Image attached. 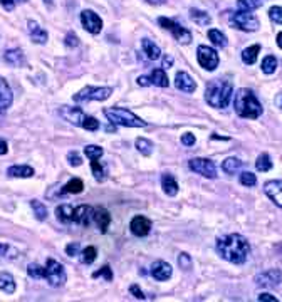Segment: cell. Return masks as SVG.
Instances as JSON below:
<instances>
[{
  "mask_svg": "<svg viewBox=\"0 0 282 302\" xmlns=\"http://www.w3.org/2000/svg\"><path fill=\"white\" fill-rule=\"evenodd\" d=\"M149 4H153V5H160V4H163L165 0H148Z\"/></svg>",
  "mask_w": 282,
  "mask_h": 302,
  "instance_id": "obj_61",
  "label": "cell"
},
{
  "mask_svg": "<svg viewBox=\"0 0 282 302\" xmlns=\"http://www.w3.org/2000/svg\"><path fill=\"white\" fill-rule=\"evenodd\" d=\"M148 79H149V82L155 84V86H158V88H168V84H170L165 69H155V71H151V74H149Z\"/></svg>",
  "mask_w": 282,
  "mask_h": 302,
  "instance_id": "obj_27",
  "label": "cell"
},
{
  "mask_svg": "<svg viewBox=\"0 0 282 302\" xmlns=\"http://www.w3.org/2000/svg\"><path fill=\"white\" fill-rule=\"evenodd\" d=\"M0 291L5 294L15 292V281L9 272H0Z\"/></svg>",
  "mask_w": 282,
  "mask_h": 302,
  "instance_id": "obj_26",
  "label": "cell"
},
{
  "mask_svg": "<svg viewBox=\"0 0 282 302\" xmlns=\"http://www.w3.org/2000/svg\"><path fill=\"white\" fill-rule=\"evenodd\" d=\"M93 210L88 205H79V207L74 208V215H73V222L79 223L82 227H89L93 222Z\"/></svg>",
  "mask_w": 282,
  "mask_h": 302,
  "instance_id": "obj_15",
  "label": "cell"
},
{
  "mask_svg": "<svg viewBox=\"0 0 282 302\" xmlns=\"http://www.w3.org/2000/svg\"><path fill=\"white\" fill-rule=\"evenodd\" d=\"M82 190H84L82 180H79V178H73V180H69L68 183H66V185L62 186L61 195H64V193H81Z\"/></svg>",
  "mask_w": 282,
  "mask_h": 302,
  "instance_id": "obj_31",
  "label": "cell"
},
{
  "mask_svg": "<svg viewBox=\"0 0 282 302\" xmlns=\"http://www.w3.org/2000/svg\"><path fill=\"white\" fill-rule=\"evenodd\" d=\"M277 46L282 49V32H279V34H277Z\"/></svg>",
  "mask_w": 282,
  "mask_h": 302,
  "instance_id": "obj_60",
  "label": "cell"
},
{
  "mask_svg": "<svg viewBox=\"0 0 282 302\" xmlns=\"http://www.w3.org/2000/svg\"><path fill=\"white\" fill-rule=\"evenodd\" d=\"M66 46L68 47H77L79 46V39H77V35L69 32L68 35H66Z\"/></svg>",
  "mask_w": 282,
  "mask_h": 302,
  "instance_id": "obj_49",
  "label": "cell"
},
{
  "mask_svg": "<svg viewBox=\"0 0 282 302\" xmlns=\"http://www.w3.org/2000/svg\"><path fill=\"white\" fill-rule=\"evenodd\" d=\"M233 107H235V113L238 116L245 119H257L262 114V104L257 101L255 94L247 88L238 89L235 93Z\"/></svg>",
  "mask_w": 282,
  "mask_h": 302,
  "instance_id": "obj_2",
  "label": "cell"
},
{
  "mask_svg": "<svg viewBox=\"0 0 282 302\" xmlns=\"http://www.w3.org/2000/svg\"><path fill=\"white\" fill-rule=\"evenodd\" d=\"M242 168V161L238 158H227L224 163H222V170L229 175H233L235 171H238Z\"/></svg>",
  "mask_w": 282,
  "mask_h": 302,
  "instance_id": "obj_32",
  "label": "cell"
},
{
  "mask_svg": "<svg viewBox=\"0 0 282 302\" xmlns=\"http://www.w3.org/2000/svg\"><path fill=\"white\" fill-rule=\"evenodd\" d=\"M56 215L57 220L62 223H69L73 222V215H74V208L71 205H61V207L56 208Z\"/></svg>",
  "mask_w": 282,
  "mask_h": 302,
  "instance_id": "obj_29",
  "label": "cell"
},
{
  "mask_svg": "<svg viewBox=\"0 0 282 302\" xmlns=\"http://www.w3.org/2000/svg\"><path fill=\"white\" fill-rule=\"evenodd\" d=\"M79 242H74V244H69L68 247H66V253H68L69 257H74L79 253Z\"/></svg>",
  "mask_w": 282,
  "mask_h": 302,
  "instance_id": "obj_50",
  "label": "cell"
},
{
  "mask_svg": "<svg viewBox=\"0 0 282 302\" xmlns=\"http://www.w3.org/2000/svg\"><path fill=\"white\" fill-rule=\"evenodd\" d=\"M84 153H86V156L89 160L94 161V160H99L101 156H103L104 149L101 146H96V144H88V146L84 148Z\"/></svg>",
  "mask_w": 282,
  "mask_h": 302,
  "instance_id": "obj_38",
  "label": "cell"
},
{
  "mask_svg": "<svg viewBox=\"0 0 282 302\" xmlns=\"http://www.w3.org/2000/svg\"><path fill=\"white\" fill-rule=\"evenodd\" d=\"M93 222L98 225V228L103 233L107 232V227H110V223H111V215H110V211H107L106 208H94L93 210Z\"/></svg>",
  "mask_w": 282,
  "mask_h": 302,
  "instance_id": "obj_18",
  "label": "cell"
},
{
  "mask_svg": "<svg viewBox=\"0 0 282 302\" xmlns=\"http://www.w3.org/2000/svg\"><path fill=\"white\" fill-rule=\"evenodd\" d=\"M19 2H26V0H19Z\"/></svg>",
  "mask_w": 282,
  "mask_h": 302,
  "instance_id": "obj_62",
  "label": "cell"
},
{
  "mask_svg": "<svg viewBox=\"0 0 282 302\" xmlns=\"http://www.w3.org/2000/svg\"><path fill=\"white\" fill-rule=\"evenodd\" d=\"M81 128L88 130V131H98L99 130V121L96 118H93V116H86L82 121Z\"/></svg>",
  "mask_w": 282,
  "mask_h": 302,
  "instance_id": "obj_42",
  "label": "cell"
},
{
  "mask_svg": "<svg viewBox=\"0 0 282 302\" xmlns=\"http://www.w3.org/2000/svg\"><path fill=\"white\" fill-rule=\"evenodd\" d=\"M0 5L5 9V10H14V7H15V0H0Z\"/></svg>",
  "mask_w": 282,
  "mask_h": 302,
  "instance_id": "obj_53",
  "label": "cell"
},
{
  "mask_svg": "<svg viewBox=\"0 0 282 302\" xmlns=\"http://www.w3.org/2000/svg\"><path fill=\"white\" fill-rule=\"evenodd\" d=\"M129 292L133 294L136 299H145V294H143V292L140 291V287H138L136 284H135V286H131V287H129Z\"/></svg>",
  "mask_w": 282,
  "mask_h": 302,
  "instance_id": "obj_52",
  "label": "cell"
},
{
  "mask_svg": "<svg viewBox=\"0 0 282 302\" xmlns=\"http://www.w3.org/2000/svg\"><path fill=\"white\" fill-rule=\"evenodd\" d=\"M269 19L275 24H282V7H271V10H269Z\"/></svg>",
  "mask_w": 282,
  "mask_h": 302,
  "instance_id": "obj_46",
  "label": "cell"
},
{
  "mask_svg": "<svg viewBox=\"0 0 282 302\" xmlns=\"http://www.w3.org/2000/svg\"><path fill=\"white\" fill-rule=\"evenodd\" d=\"M277 69V59L274 56H267L264 57L262 60V72H266V74H272Z\"/></svg>",
  "mask_w": 282,
  "mask_h": 302,
  "instance_id": "obj_39",
  "label": "cell"
},
{
  "mask_svg": "<svg viewBox=\"0 0 282 302\" xmlns=\"http://www.w3.org/2000/svg\"><path fill=\"white\" fill-rule=\"evenodd\" d=\"M232 82L227 79H212L207 84L205 89V99L212 107L224 110L229 106L232 98Z\"/></svg>",
  "mask_w": 282,
  "mask_h": 302,
  "instance_id": "obj_3",
  "label": "cell"
},
{
  "mask_svg": "<svg viewBox=\"0 0 282 302\" xmlns=\"http://www.w3.org/2000/svg\"><path fill=\"white\" fill-rule=\"evenodd\" d=\"M241 183H242L244 186H255V183H257L255 175L250 173V171H244V173L241 175Z\"/></svg>",
  "mask_w": 282,
  "mask_h": 302,
  "instance_id": "obj_44",
  "label": "cell"
},
{
  "mask_svg": "<svg viewBox=\"0 0 282 302\" xmlns=\"http://www.w3.org/2000/svg\"><path fill=\"white\" fill-rule=\"evenodd\" d=\"M104 116L110 123L126 126V128H145L146 126V121L138 118L136 114H133L129 110H124V107H107V110H104Z\"/></svg>",
  "mask_w": 282,
  "mask_h": 302,
  "instance_id": "obj_4",
  "label": "cell"
},
{
  "mask_svg": "<svg viewBox=\"0 0 282 302\" xmlns=\"http://www.w3.org/2000/svg\"><path fill=\"white\" fill-rule=\"evenodd\" d=\"M171 274H173L171 265L165 261H157L151 265V275L157 281H168L171 277Z\"/></svg>",
  "mask_w": 282,
  "mask_h": 302,
  "instance_id": "obj_17",
  "label": "cell"
},
{
  "mask_svg": "<svg viewBox=\"0 0 282 302\" xmlns=\"http://www.w3.org/2000/svg\"><path fill=\"white\" fill-rule=\"evenodd\" d=\"M42 279H46L51 287H61L66 284V270L62 264L56 262L54 258H47L46 267L42 270Z\"/></svg>",
  "mask_w": 282,
  "mask_h": 302,
  "instance_id": "obj_5",
  "label": "cell"
},
{
  "mask_svg": "<svg viewBox=\"0 0 282 302\" xmlns=\"http://www.w3.org/2000/svg\"><path fill=\"white\" fill-rule=\"evenodd\" d=\"M129 228H131V232L136 235V237H145V235H148L149 230H151V222H149L146 217L138 215V217H135L133 220H131Z\"/></svg>",
  "mask_w": 282,
  "mask_h": 302,
  "instance_id": "obj_14",
  "label": "cell"
},
{
  "mask_svg": "<svg viewBox=\"0 0 282 302\" xmlns=\"http://www.w3.org/2000/svg\"><path fill=\"white\" fill-rule=\"evenodd\" d=\"M12 101H14V94H12V89L7 84V81L4 77H0V111L9 110Z\"/></svg>",
  "mask_w": 282,
  "mask_h": 302,
  "instance_id": "obj_20",
  "label": "cell"
},
{
  "mask_svg": "<svg viewBox=\"0 0 282 302\" xmlns=\"http://www.w3.org/2000/svg\"><path fill=\"white\" fill-rule=\"evenodd\" d=\"M188 166L191 171L202 175L205 178H217V170H215V163L207 158H193L188 161Z\"/></svg>",
  "mask_w": 282,
  "mask_h": 302,
  "instance_id": "obj_10",
  "label": "cell"
},
{
  "mask_svg": "<svg viewBox=\"0 0 282 302\" xmlns=\"http://www.w3.org/2000/svg\"><path fill=\"white\" fill-rule=\"evenodd\" d=\"M161 186H163V191L166 193L168 197H175L177 193H178V183H177V180L171 177V175H163L161 177Z\"/></svg>",
  "mask_w": 282,
  "mask_h": 302,
  "instance_id": "obj_25",
  "label": "cell"
},
{
  "mask_svg": "<svg viewBox=\"0 0 282 302\" xmlns=\"http://www.w3.org/2000/svg\"><path fill=\"white\" fill-rule=\"evenodd\" d=\"M96 255H98L96 247H86V249L81 252V261L82 264H93L96 261Z\"/></svg>",
  "mask_w": 282,
  "mask_h": 302,
  "instance_id": "obj_40",
  "label": "cell"
},
{
  "mask_svg": "<svg viewBox=\"0 0 282 302\" xmlns=\"http://www.w3.org/2000/svg\"><path fill=\"white\" fill-rule=\"evenodd\" d=\"M264 191L271 200L282 208V180H271L264 185Z\"/></svg>",
  "mask_w": 282,
  "mask_h": 302,
  "instance_id": "obj_13",
  "label": "cell"
},
{
  "mask_svg": "<svg viewBox=\"0 0 282 302\" xmlns=\"http://www.w3.org/2000/svg\"><path fill=\"white\" fill-rule=\"evenodd\" d=\"M136 148H138V151H140L141 155H145V156H149L153 153V143L149 141V140H146V138H138L136 140Z\"/></svg>",
  "mask_w": 282,
  "mask_h": 302,
  "instance_id": "obj_35",
  "label": "cell"
},
{
  "mask_svg": "<svg viewBox=\"0 0 282 302\" xmlns=\"http://www.w3.org/2000/svg\"><path fill=\"white\" fill-rule=\"evenodd\" d=\"M104 277V279L107 281V282H111L113 281V272H111V267L110 265H103V267H101L99 270H96L94 274H93V277L96 279V277Z\"/></svg>",
  "mask_w": 282,
  "mask_h": 302,
  "instance_id": "obj_45",
  "label": "cell"
},
{
  "mask_svg": "<svg viewBox=\"0 0 282 302\" xmlns=\"http://www.w3.org/2000/svg\"><path fill=\"white\" fill-rule=\"evenodd\" d=\"M7 175L12 178H31L34 177V168L27 165H14L7 170Z\"/></svg>",
  "mask_w": 282,
  "mask_h": 302,
  "instance_id": "obj_22",
  "label": "cell"
},
{
  "mask_svg": "<svg viewBox=\"0 0 282 302\" xmlns=\"http://www.w3.org/2000/svg\"><path fill=\"white\" fill-rule=\"evenodd\" d=\"M9 252V245L5 244H0V255H5V253Z\"/></svg>",
  "mask_w": 282,
  "mask_h": 302,
  "instance_id": "obj_59",
  "label": "cell"
},
{
  "mask_svg": "<svg viewBox=\"0 0 282 302\" xmlns=\"http://www.w3.org/2000/svg\"><path fill=\"white\" fill-rule=\"evenodd\" d=\"M4 59H5V62H7L9 66H12V68H20V66L26 62V60H24V54H22L20 49L7 51V52H5Z\"/></svg>",
  "mask_w": 282,
  "mask_h": 302,
  "instance_id": "obj_24",
  "label": "cell"
},
{
  "mask_svg": "<svg viewBox=\"0 0 282 302\" xmlns=\"http://www.w3.org/2000/svg\"><path fill=\"white\" fill-rule=\"evenodd\" d=\"M261 52V46L259 44H255V46H250L247 47V49H244L242 51V60L245 64H254L255 60H257V54Z\"/></svg>",
  "mask_w": 282,
  "mask_h": 302,
  "instance_id": "obj_30",
  "label": "cell"
},
{
  "mask_svg": "<svg viewBox=\"0 0 282 302\" xmlns=\"http://www.w3.org/2000/svg\"><path fill=\"white\" fill-rule=\"evenodd\" d=\"M113 94L111 88H84L79 93H76L73 96V99L76 102H84V101H106Z\"/></svg>",
  "mask_w": 282,
  "mask_h": 302,
  "instance_id": "obj_7",
  "label": "cell"
},
{
  "mask_svg": "<svg viewBox=\"0 0 282 302\" xmlns=\"http://www.w3.org/2000/svg\"><path fill=\"white\" fill-rule=\"evenodd\" d=\"M81 24H82V27L91 34H99L101 29H103V20H101V17L93 10H82Z\"/></svg>",
  "mask_w": 282,
  "mask_h": 302,
  "instance_id": "obj_11",
  "label": "cell"
},
{
  "mask_svg": "<svg viewBox=\"0 0 282 302\" xmlns=\"http://www.w3.org/2000/svg\"><path fill=\"white\" fill-rule=\"evenodd\" d=\"M31 207H32V210H34V215H35V219L37 220H46L47 219V207L42 202H39V200H32L31 202Z\"/></svg>",
  "mask_w": 282,
  "mask_h": 302,
  "instance_id": "obj_34",
  "label": "cell"
},
{
  "mask_svg": "<svg viewBox=\"0 0 282 302\" xmlns=\"http://www.w3.org/2000/svg\"><path fill=\"white\" fill-rule=\"evenodd\" d=\"M59 113H61V116L69 121V123H73L76 126H81L84 118H86V114H84L79 107H71V106H61V110H59Z\"/></svg>",
  "mask_w": 282,
  "mask_h": 302,
  "instance_id": "obj_16",
  "label": "cell"
},
{
  "mask_svg": "<svg viewBox=\"0 0 282 302\" xmlns=\"http://www.w3.org/2000/svg\"><path fill=\"white\" fill-rule=\"evenodd\" d=\"M42 270H44V267H40L39 264H29L27 274L29 277H32V279H42Z\"/></svg>",
  "mask_w": 282,
  "mask_h": 302,
  "instance_id": "obj_43",
  "label": "cell"
},
{
  "mask_svg": "<svg viewBox=\"0 0 282 302\" xmlns=\"http://www.w3.org/2000/svg\"><path fill=\"white\" fill-rule=\"evenodd\" d=\"M197 59H199V64L202 66V68L207 71L217 69L219 60H220L217 51L208 46H199V49H197Z\"/></svg>",
  "mask_w": 282,
  "mask_h": 302,
  "instance_id": "obj_9",
  "label": "cell"
},
{
  "mask_svg": "<svg viewBox=\"0 0 282 302\" xmlns=\"http://www.w3.org/2000/svg\"><path fill=\"white\" fill-rule=\"evenodd\" d=\"M68 161H69L71 166H81L82 165V158L76 153V151H69V153H68Z\"/></svg>",
  "mask_w": 282,
  "mask_h": 302,
  "instance_id": "obj_48",
  "label": "cell"
},
{
  "mask_svg": "<svg viewBox=\"0 0 282 302\" xmlns=\"http://www.w3.org/2000/svg\"><path fill=\"white\" fill-rule=\"evenodd\" d=\"M27 29H29V35H31V39L35 42V44H46L47 39H49L47 32L39 26L37 22L29 20L27 22Z\"/></svg>",
  "mask_w": 282,
  "mask_h": 302,
  "instance_id": "obj_21",
  "label": "cell"
},
{
  "mask_svg": "<svg viewBox=\"0 0 282 302\" xmlns=\"http://www.w3.org/2000/svg\"><path fill=\"white\" fill-rule=\"evenodd\" d=\"M141 49H143V52L146 54V57L149 59V60H157V59H160V56H161V51H160V47L155 44L153 40H149V39H143L141 40Z\"/></svg>",
  "mask_w": 282,
  "mask_h": 302,
  "instance_id": "obj_23",
  "label": "cell"
},
{
  "mask_svg": "<svg viewBox=\"0 0 282 302\" xmlns=\"http://www.w3.org/2000/svg\"><path fill=\"white\" fill-rule=\"evenodd\" d=\"M264 5V0H237V7L241 10H255Z\"/></svg>",
  "mask_w": 282,
  "mask_h": 302,
  "instance_id": "obj_36",
  "label": "cell"
},
{
  "mask_svg": "<svg viewBox=\"0 0 282 302\" xmlns=\"http://www.w3.org/2000/svg\"><path fill=\"white\" fill-rule=\"evenodd\" d=\"M280 282H282V272L277 269L266 270L255 277V284L262 287H275V286H279Z\"/></svg>",
  "mask_w": 282,
  "mask_h": 302,
  "instance_id": "obj_12",
  "label": "cell"
},
{
  "mask_svg": "<svg viewBox=\"0 0 282 302\" xmlns=\"http://www.w3.org/2000/svg\"><path fill=\"white\" fill-rule=\"evenodd\" d=\"M171 64H173V59L171 57H163V69H170L171 68Z\"/></svg>",
  "mask_w": 282,
  "mask_h": 302,
  "instance_id": "obj_57",
  "label": "cell"
},
{
  "mask_svg": "<svg viewBox=\"0 0 282 302\" xmlns=\"http://www.w3.org/2000/svg\"><path fill=\"white\" fill-rule=\"evenodd\" d=\"M255 168L259 171H269V170H271V168H272L271 156H269L267 153L259 155V158H257V161H255Z\"/></svg>",
  "mask_w": 282,
  "mask_h": 302,
  "instance_id": "obj_37",
  "label": "cell"
},
{
  "mask_svg": "<svg viewBox=\"0 0 282 302\" xmlns=\"http://www.w3.org/2000/svg\"><path fill=\"white\" fill-rule=\"evenodd\" d=\"M91 170H93L94 178L98 180V181H104L106 180V170H104V166L99 165L98 160L91 161Z\"/></svg>",
  "mask_w": 282,
  "mask_h": 302,
  "instance_id": "obj_41",
  "label": "cell"
},
{
  "mask_svg": "<svg viewBox=\"0 0 282 302\" xmlns=\"http://www.w3.org/2000/svg\"><path fill=\"white\" fill-rule=\"evenodd\" d=\"M158 24L163 29L170 30V32L175 35V39L180 42V44H190L191 42V32L190 30H187L185 27H182L180 24H177L175 20L171 19H166V17H160L158 19Z\"/></svg>",
  "mask_w": 282,
  "mask_h": 302,
  "instance_id": "obj_8",
  "label": "cell"
},
{
  "mask_svg": "<svg viewBox=\"0 0 282 302\" xmlns=\"http://www.w3.org/2000/svg\"><path fill=\"white\" fill-rule=\"evenodd\" d=\"M217 252L222 258L229 261L232 264H244L247 261V255L250 252L249 240L238 233L225 235L217 240Z\"/></svg>",
  "mask_w": 282,
  "mask_h": 302,
  "instance_id": "obj_1",
  "label": "cell"
},
{
  "mask_svg": "<svg viewBox=\"0 0 282 302\" xmlns=\"http://www.w3.org/2000/svg\"><path fill=\"white\" fill-rule=\"evenodd\" d=\"M229 22H230V26H233L235 29H241L244 32H255V30L259 29V20H257V17L247 10L233 12V14L229 15Z\"/></svg>",
  "mask_w": 282,
  "mask_h": 302,
  "instance_id": "obj_6",
  "label": "cell"
},
{
  "mask_svg": "<svg viewBox=\"0 0 282 302\" xmlns=\"http://www.w3.org/2000/svg\"><path fill=\"white\" fill-rule=\"evenodd\" d=\"M175 86L177 89L183 91V93H193L197 89V82L193 81V77H191L188 72H178L177 77H175Z\"/></svg>",
  "mask_w": 282,
  "mask_h": 302,
  "instance_id": "obj_19",
  "label": "cell"
},
{
  "mask_svg": "<svg viewBox=\"0 0 282 302\" xmlns=\"http://www.w3.org/2000/svg\"><path fill=\"white\" fill-rule=\"evenodd\" d=\"M195 141V135H191V133H187V135L182 136V144H185V146H193Z\"/></svg>",
  "mask_w": 282,
  "mask_h": 302,
  "instance_id": "obj_51",
  "label": "cell"
},
{
  "mask_svg": "<svg viewBox=\"0 0 282 302\" xmlns=\"http://www.w3.org/2000/svg\"><path fill=\"white\" fill-rule=\"evenodd\" d=\"M261 302H277V297H274V295H271V294H261L259 297Z\"/></svg>",
  "mask_w": 282,
  "mask_h": 302,
  "instance_id": "obj_54",
  "label": "cell"
},
{
  "mask_svg": "<svg viewBox=\"0 0 282 302\" xmlns=\"http://www.w3.org/2000/svg\"><path fill=\"white\" fill-rule=\"evenodd\" d=\"M190 19L193 20L195 24H199V26H202V27H205L212 22V17H210L207 12L199 10V9H190Z\"/></svg>",
  "mask_w": 282,
  "mask_h": 302,
  "instance_id": "obj_28",
  "label": "cell"
},
{
  "mask_svg": "<svg viewBox=\"0 0 282 302\" xmlns=\"http://www.w3.org/2000/svg\"><path fill=\"white\" fill-rule=\"evenodd\" d=\"M208 39L212 40V44L217 46V47H225L227 46V37L217 29H210L208 30Z\"/></svg>",
  "mask_w": 282,
  "mask_h": 302,
  "instance_id": "obj_33",
  "label": "cell"
},
{
  "mask_svg": "<svg viewBox=\"0 0 282 302\" xmlns=\"http://www.w3.org/2000/svg\"><path fill=\"white\" fill-rule=\"evenodd\" d=\"M178 265L185 270H190L191 269V257L188 255V253H180L178 257Z\"/></svg>",
  "mask_w": 282,
  "mask_h": 302,
  "instance_id": "obj_47",
  "label": "cell"
},
{
  "mask_svg": "<svg viewBox=\"0 0 282 302\" xmlns=\"http://www.w3.org/2000/svg\"><path fill=\"white\" fill-rule=\"evenodd\" d=\"M9 151V146H7V141L5 140H2V138H0V155H5Z\"/></svg>",
  "mask_w": 282,
  "mask_h": 302,
  "instance_id": "obj_55",
  "label": "cell"
},
{
  "mask_svg": "<svg viewBox=\"0 0 282 302\" xmlns=\"http://www.w3.org/2000/svg\"><path fill=\"white\" fill-rule=\"evenodd\" d=\"M138 84H140V86H143V88H146V86H149V79L148 77H145V76H141V77H138Z\"/></svg>",
  "mask_w": 282,
  "mask_h": 302,
  "instance_id": "obj_56",
  "label": "cell"
},
{
  "mask_svg": "<svg viewBox=\"0 0 282 302\" xmlns=\"http://www.w3.org/2000/svg\"><path fill=\"white\" fill-rule=\"evenodd\" d=\"M275 106H277L279 110L282 111V91H280L277 96H275Z\"/></svg>",
  "mask_w": 282,
  "mask_h": 302,
  "instance_id": "obj_58",
  "label": "cell"
}]
</instances>
